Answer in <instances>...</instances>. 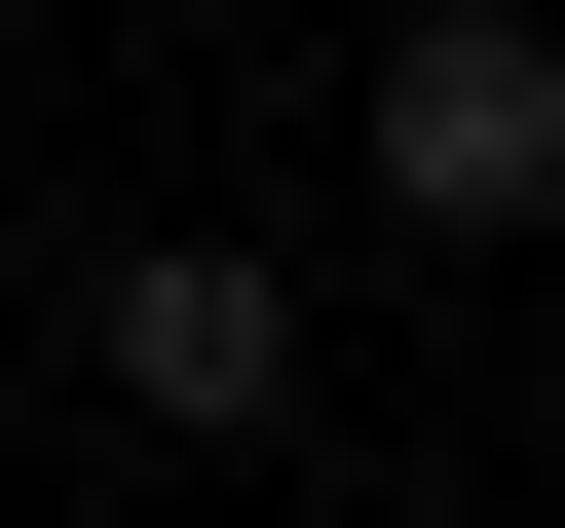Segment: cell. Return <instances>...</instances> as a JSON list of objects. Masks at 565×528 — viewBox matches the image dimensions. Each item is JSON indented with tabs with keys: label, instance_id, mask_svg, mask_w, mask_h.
<instances>
[{
	"label": "cell",
	"instance_id": "cell-1",
	"mask_svg": "<svg viewBox=\"0 0 565 528\" xmlns=\"http://www.w3.org/2000/svg\"><path fill=\"white\" fill-rule=\"evenodd\" d=\"M340 189H377V226H452V264H527V226H565V39H527V0H415L377 114H340Z\"/></svg>",
	"mask_w": 565,
	"mask_h": 528
},
{
	"label": "cell",
	"instance_id": "cell-2",
	"mask_svg": "<svg viewBox=\"0 0 565 528\" xmlns=\"http://www.w3.org/2000/svg\"><path fill=\"white\" fill-rule=\"evenodd\" d=\"M76 378L151 453H264V415H302V264H264V226H114L76 264Z\"/></svg>",
	"mask_w": 565,
	"mask_h": 528
}]
</instances>
